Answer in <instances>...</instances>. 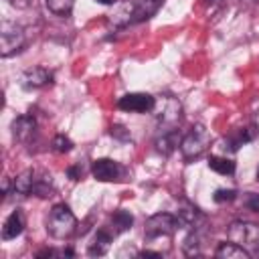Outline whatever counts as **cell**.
Returning a JSON list of instances; mask_svg holds the SVG:
<instances>
[{
    "instance_id": "obj_1",
    "label": "cell",
    "mask_w": 259,
    "mask_h": 259,
    "mask_svg": "<svg viewBox=\"0 0 259 259\" xmlns=\"http://www.w3.org/2000/svg\"><path fill=\"white\" fill-rule=\"evenodd\" d=\"M77 229V219L67 204H55L47 219V231L55 239H69Z\"/></svg>"
},
{
    "instance_id": "obj_2",
    "label": "cell",
    "mask_w": 259,
    "mask_h": 259,
    "mask_svg": "<svg viewBox=\"0 0 259 259\" xmlns=\"http://www.w3.org/2000/svg\"><path fill=\"white\" fill-rule=\"evenodd\" d=\"M210 142H212V138H210L208 130H206L202 123H196V125H192L190 132L182 138V142H180V152H182V156H184L186 160H194V158L202 156V154L210 148Z\"/></svg>"
},
{
    "instance_id": "obj_3",
    "label": "cell",
    "mask_w": 259,
    "mask_h": 259,
    "mask_svg": "<svg viewBox=\"0 0 259 259\" xmlns=\"http://www.w3.org/2000/svg\"><path fill=\"white\" fill-rule=\"evenodd\" d=\"M227 239L245 247L247 251H259V225L249 221H233L227 229Z\"/></svg>"
},
{
    "instance_id": "obj_4",
    "label": "cell",
    "mask_w": 259,
    "mask_h": 259,
    "mask_svg": "<svg viewBox=\"0 0 259 259\" xmlns=\"http://www.w3.org/2000/svg\"><path fill=\"white\" fill-rule=\"evenodd\" d=\"M156 119H158V125L160 130H176L180 117H182V105L176 97H170V95H162V97H156Z\"/></svg>"
},
{
    "instance_id": "obj_5",
    "label": "cell",
    "mask_w": 259,
    "mask_h": 259,
    "mask_svg": "<svg viewBox=\"0 0 259 259\" xmlns=\"http://www.w3.org/2000/svg\"><path fill=\"white\" fill-rule=\"evenodd\" d=\"M26 45V32L20 24L10 22V20H2L0 24V55L2 57H10L18 51H22V47Z\"/></svg>"
},
{
    "instance_id": "obj_6",
    "label": "cell",
    "mask_w": 259,
    "mask_h": 259,
    "mask_svg": "<svg viewBox=\"0 0 259 259\" xmlns=\"http://www.w3.org/2000/svg\"><path fill=\"white\" fill-rule=\"evenodd\" d=\"M178 219L170 212H156L146 221L144 233L146 239H158V237H170L178 229Z\"/></svg>"
},
{
    "instance_id": "obj_7",
    "label": "cell",
    "mask_w": 259,
    "mask_h": 259,
    "mask_svg": "<svg viewBox=\"0 0 259 259\" xmlns=\"http://www.w3.org/2000/svg\"><path fill=\"white\" fill-rule=\"evenodd\" d=\"M91 174L99 182H119L125 176V168L111 158H97L91 166Z\"/></svg>"
},
{
    "instance_id": "obj_8",
    "label": "cell",
    "mask_w": 259,
    "mask_h": 259,
    "mask_svg": "<svg viewBox=\"0 0 259 259\" xmlns=\"http://www.w3.org/2000/svg\"><path fill=\"white\" fill-rule=\"evenodd\" d=\"M117 107L130 113H148L156 107V97L150 93H125L117 99Z\"/></svg>"
},
{
    "instance_id": "obj_9",
    "label": "cell",
    "mask_w": 259,
    "mask_h": 259,
    "mask_svg": "<svg viewBox=\"0 0 259 259\" xmlns=\"http://www.w3.org/2000/svg\"><path fill=\"white\" fill-rule=\"evenodd\" d=\"M53 79H55L53 71H49L45 67H32V69L24 71V75H22V87H26V89H40V87L51 85Z\"/></svg>"
},
{
    "instance_id": "obj_10",
    "label": "cell",
    "mask_w": 259,
    "mask_h": 259,
    "mask_svg": "<svg viewBox=\"0 0 259 259\" xmlns=\"http://www.w3.org/2000/svg\"><path fill=\"white\" fill-rule=\"evenodd\" d=\"M10 127H12L14 140H18V142H28V140L34 136V132H36V119H34L32 115L22 113V115L14 117V121H12Z\"/></svg>"
},
{
    "instance_id": "obj_11",
    "label": "cell",
    "mask_w": 259,
    "mask_h": 259,
    "mask_svg": "<svg viewBox=\"0 0 259 259\" xmlns=\"http://www.w3.org/2000/svg\"><path fill=\"white\" fill-rule=\"evenodd\" d=\"M22 231H24V214H22L20 208H16L6 217L4 225H2V239L4 241L16 239V237L22 235Z\"/></svg>"
},
{
    "instance_id": "obj_12",
    "label": "cell",
    "mask_w": 259,
    "mask_h": 259,
    "mask_svg": "<svg viewBox=\"0 0 259 259\" xmlns=\"http://www.w3.org/2000/svg\"><path fill=\"white\" fill-rule=\"evenodd\" d=\"M160 6H162V0H136V4L132 6V20L142 22L152 18Z\"/></svg>"
},
{
    "instance_id": "obj_13",
    "label": "cell",
    "mask_w": 259,
    "mask_h": 259,
    "mask_svg": "<svg viewBox=\"0 0 259 259\" xmlns=\"http://www.w3.org/2000/svg\"><path fill=\"white\" fill-rule=\"evenodd\" d=\"M113 237H115V235H113V231H107L105 227H103V229H99V231L95 233L93 243L89 245L87 253H89L91 257H101V255H105V253H107V249H109V245H111V239H113Z\"/></svg>"
},
{
    "instance_id": "obj_14",
    "label": "cell",
    "mask_w": 259,
    "mask_h": 259,
    "mask_svg": "<svg viewBox=\"0 0 259 259\" xmlns=\"http://www.w3.org/2000/svg\"><path fill=\"white\" fill-rule=\"evenodd\" d=\"M180 134L176 132V130H166V132H162V136L160 138H156V150L160 152V154H164V156H170L178 146H180Z\"/></svg>"
},
{
    "instance_id": "obj_15",
    "label": "cell",
    "mask_w": 259,
    "mask_h": 259,
    "mask_svg": "<svg viewBox=\"0 0 259 259\" xmlns=\"http://www.w3.org/2000/svg\"><path fill=\"white\" fill-rule=\"evenodd\" d=\"M214 255L219 259H249L251 257V251H247L245 247L229 241V243H221L214 251Z\"/></svg>"
},
{
    "instance_id": "obj_16",
    "label": "cell",
    "mask_w": 259,
    "mask_h": 259,
    "mask_svg": "<svg viewBox=\"0 0 259 259\" xmlns=\"http://www.w3.org/2000/svg\"><path fill=\"white\" fill-rule=\"evenodd\" d=\"M176 219H178V223H180L182 227L194 229L204 217H202V212H200L194 204H182L180 210H178V214H176Z\"/></svg>"
},
{
    "instance_id": "obj_17",
    "label": "cell",
    "mask_w": 259,
    "mask_h": 259,
    "mask_svg": "<svg viewBox=\"0 0 259 259\" xmlns=\"http://www.w3.org/2000/svg\"><path fill=\"white\" fill-rule=\"evenodd\" d=\"M255 136H257V130H255L253 125H249V127H239V130H235V132L227 138V144H229L231 150H239V148L245 146L247 142L255 140Z\"/></svg>"
},
{
    "instance_id": "obj_18",
    "label": "cell",
    "mask_w": 259,
    "mask_h": 259,
    "mask_svg": "<svg viewBox=\"0 0 259 259\" xmlns=\"http://www.w3.org/2000/svg\"><path fill=\"white\" fill-rule=\"evenodd\" d=\"M34 180H36V170L28 168V170H22V172L14 178L12 186H14V190H16L18 194H32Z\"/></svg>"
},
{
    "instance_id": "obj_19",
    "label": "cell",
    "mask_w": 259,
    "mask_h": 259,
    "mask_svg": "<svg viewBox=\"0 0 259 259\" xmlns=\"http://www.w3.org/2000/svg\"><path fill=\"white\" fill-rule=\"evenodd\" d=\"M208 168L212 172L221 174V176H231V174H235L237 164L227 156H210L208 158Z\"/></svg>"
},
{
    "instance_id": "obj_20",
    "label": "cell",
    "mask_w": 259,
    "mask_h": 259,
    "mask_svg": "<svg viewBox=\"0 0 259 259\" xmlns=\"http://www.w3.org/2000/svg\"><path fill=\"white\" fill-rule=\"evenodd\" d=\"M132 225H134V217L127 210L119 208V210H115L111 214V231H113V235H121V233L130 231Z\"/></svg>"
},
{
    "instance_id": "obj_21",
    "label": "cell",
    "mask_w": 259,
    "mask_h": 259,
    "mask_svg": "<svg viewBox=\"0 0 259 259\" xmlns=\"http://www.w3.org/2000/svg\"><path fill=\"white\" fill-rule=\"evenodd\" d=\"M32 194L40 196V198H47L53 194V178L51 174L47 172H36V180H34V186H32Z\"/></svg>"
},
{
    "instance_id": "obj_22",
    "label": "cell",
    "mask_w": 259,
    "mask_h": 259,
    "mask_svg": "<svg viewBox=\"0 0 259 259\" xmlns=\"http://www.w3.org/2000/svg\"><path fill=\"white\" fill-rule=\"evenodd\" d=\"M47 8L57 14V16H69L73 6H75V0H45Z\"/></svg>"
},
{
    "instance_id": "obj_23",
    "label": "cell",
    "mask_w": 259,
    "mask_h": 259,
    "mask_svg": "<svg viewBox=\"0 0 259 259\" xmlns=\"http://www.w3.org/2000/svg\"><path fill=\"white\" fill-rule=\"evenodd\" d=\"M53 150H55V152H59V154H67V152H71V150H73V142H71L67 136L59 134V136H55V138H53Z\"/></svg>"
},
{
    "instance_id": "obj_24",
    "label": "cell",
    "mask_w": 259,
    "mask_h": 259,
    "mask_svg": "<svg viewBox=\"0 0 259 259\" xmlns=\"http://www.w3.org/2000/svg\"><path fill=\"white\" fill-rule=\"evenodd\" d=\"M182 251H184V255H188V257H192V255H198V253H200L196 233H190V235L184 239V243H182Z\"/></svg>"
},
{
    "instance_id": "obj_25",
    "label": "cell",
    "mask_w": 259,
    "mask_h": 259,
    "mask_svg": "<svg viewBox=\"0 0 259 259\" xmlns=\"http://www.w3.org/2000/svg\"><path fill=\"white\" fill-rule=\"evenodd\" d=\"M235 198H237V190H233V188H219V190H214V194H212V200L219 202V204L231 202V200H235Z\"/></svg>"
},
{
    "instance_id": "obj_26",
    "label": "cell",
    "mask_w": 259,
    "mask_h": 259,
    "mask_svg": "<svg viewBox=\"0 0 259 259\" xmlns=\"http://www.w3.org/2000/svg\"><path fill=\"white\" fill-rule=\"evenodd\" d=\"M109 134L113 136V138H117V140H130V132L123 127V125H119V123H113L111 127H109Z\"/></svg>"
},
{
    "instance_id": "obj_27",
    "label": "cell",
    "mask_w": 259,
    "mask_h": 259,
    "mask_svg": "<svg viewBox=\"0 0 259 259\" xmlns=\"http://www.w3.org/2000/svg\"><path fill=\"white\" fill-rule=\"evenodd\" d=\"M245 206H247L249 210H253V212H259V194L249 192L247 198H245Z\"/></svg>"
},
{
    "instance_id": "obj_28",
    "label": "cell",
    "mask_w": 259,
    "mask_h": 259,
    "mask_svg": "<svg viewBox=\"0 0 259 259\" xmlns=\"http://www.w3.org/2000/svg\"><path fill=\"white\" fill-rule=\"evenodd\" d=\"M12 6H16V8H20V10H24V8H30L32 4H34V0H8Z\"/></svg>"
},
{
    "instance_id": "obj_29",
    "label": "cell",
    "mask_w": 259,
    "mask_h": 259,
    "mask_svg": "<svg viewBox=\"0 0 259 259\" xmlns=\"http://www.w3.org/2000/svg\"><path fill=\"white\" fill-rule=\"evenodd\" d=\"M67 174H69V178H71V180H79V178H81V174H83V170H81L79 166H71V168L67 170Z\"/></svg>"
},
{
    "instance_id": "obj_30",
    "label": "cell",
    "mask_w": 259,
    "mask_h": 259,
    "mask_svg": "<svg viewBox=\"0 0 259 259\" xmlns=\"http://www.w3.org/2000/svg\"><path fill=\"white\" fill-rule=\"evenodd\" d=\"M140 255H142V257H160V253H158V251H142Z\"/></svg>"
},
{
    "instance_id": "obj_31",
    "label": "cell",
    "mask_w": 259,
    "mask_h": 259,
    "mask_svg": "<svg viewBox=\"0 0 259 259\" xmlns=\"http://www.w3.org/2000/svg\"><path fill=\"white\" fill-rule=\"evenodd\" d=\"M95 2H99V4H105V6H111V4H117L119 0H95Z\"/></svg>"
},
{
    "instance_id": "obj_32",
    "label": "cell",
    "mask_w": 259,
    "mask_h": 259,
    "mask_svg": "<svg viewBox=\"0 0 259 259\" xmlns=\"http://www.w3.org/2000/svg\"><path fill=\"white\" fill-rule=\"evenodd\" d=\"M257 180H259V168H257Z\"/></svg>"
},
{
    "instance_id": "obj_33",
    "label": "cell",
    "mask_w": 259,
    "mask_h": 259,
    "mask_svg": "<svg viewBox=\"0 0 259 259\" xmlns=\"http://www.w3.org/2000/svg\"><path fill=\"white\" fill-rule=\"evenodd\" d=\"M212 2H221V0H212Z\"/></svg>"
}]
</instances>
